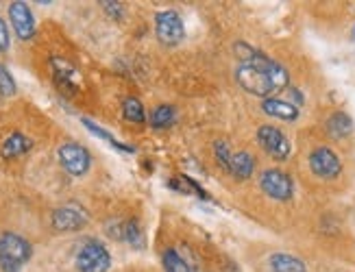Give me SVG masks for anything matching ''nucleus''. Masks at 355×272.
Listing matches in <instances>:
<instances>
[{
    "mask_svg": "<svg viewBox=\"0 0 355 272\" xmlns=\"http://www.w3.org/2000/svg\"><path fill=\"white\" fill-rule=\"evenodd\" d=\"M59 161L61 165L74 176H83L89 170V163L92 157L87 153V148H83L81 144H74V142H66L64 146H59Z\"/></svg>",
    "mask_w": 355,
    "mask_h": 272,
    "instance_id": "6",
    "label": "nucleus"
},
{
    "mask_svg": "<svg viewBox=\"0 0 355 272\" xmlns=\"http://www.w3.org/2000/svg\"><path fill=\"white\" fill-rule=\"evenodd\" d=\"M53 74H55V81L61 89H66L68 94H74L76 89H79V70L72 68L68 62H64V59H57L53 57Z\"/></svg>",
    "mask_w": 355,
    "mask_h": 272,
    "instance_id": "11",
    "label": "nucleus"
},
{
    "mask_svg": "<svg viewBox=\"0 0 355 272\" xmlns=\"http://www.w3.org/2000/svg\"><path fill=\"white\" fill-rule=\"evenodd\" d=\"M0 94L3 96L15 94V81L11 77V72L7 70V66H3V64H0Z\"/></svg>",
    "mask_w": 355,
    "mask_h": 272,
    "instance_id": "22",
    "label": "nucleus"
},
{
    "mask_svg": "<svg viewBox=\"0 0 355 272\" xmlns=\"http://www.w3.org/2000/svg\"><path fill=\"white\" fill-rule=\"evenodd\" d=\"M33 255V246L18 233H0V272H20Z\"/></svg>",
    "mask_w": 355,
    "mask_h": 272,
    "instance_id": "2",
    "label": "nucleus"
},
{
    "mask_svg": "<svg viewBox=\"0 0 355 272\" xmlns=\"http://www.w3.org/2000/svg\"><path fill=\"white\" fill-rule=\"evenodd\" d=\"M353 39H355V26H353Z\"/></svg>",
    "mask_w": 355,
    "mask_h": 272,
    "instance_id": "26",
    "label": "nucleus"
},
{
    "mask_svg": "<svg viewBox=\"0 0 355 272\" xmlns=\"http://www.w3.org/2000/svg\"><path fill=\"white\" fill-rule=\"evenodd\" d=\"M122 239L129 242L133 248H144V233L135 220L122 222Z\"/></svg>",
    "mask_w": 355,
    "mask_h": 272,
    "instance_id": "19",
    "label": "nucleus"
},
{
    "mask_svg": "<svg viewBox=\"0 0 355 272\" xmlns=\"http://www.w3.org/2000/svg\"><path fill=\"white\" fill-rule=\"evenodd\" d=\"M214 153H216V159L223 165V168L229 172V161H231V153H229V144L227 142H216L214 146Z\"/></svg>",
    "mask_w": 355,
    "mask_h": 272,
    "instance_id": "23",
    "label": "nucleus"
},
{
    "mask_svg": "<svg viewBox=\"0 0 355 272\" xmlns=\"http://www.w3.org/2000/svg\"><path fill=\"white\" fill-rule=\"evenodd\" d=\"M255 170V159L249 155V153H236L231 155V161H229V172L234 174L236 179H249Z\"/></svg>",
    "mask_w": 355,
    "mask_h": 272,
    "instance_id": "14",
    "label": "nucleus"
},
{
    "mask_svg": "<svg viewBox=\"0 0 355 272\" xmlns=\"http://www.w3.org/2000/svg\"><path fill=\"white\" fill-rule=\"evenodd\" d=\"M103 7H105V11L110 13L112 18H122V7H120V3H101Z\"/></svg>",
    "mask_w": 355,
    "mask_h": 272,
    "instance_id": "25",
    "label": "nucleus"
},
{
    "mask_svg": "<svg viewBox=\"0 0 355 272\" xmlns=\"http://www.w3.org/2000/svg\"><path fill=\"white\" fill-rule=\"evenodd\" d=\"M164 270L166 272H190V266L185 264V260L175 248H166L164 251Z\"/></svg>",
    "mask_w": 355,
    "mask_h": 272,
    "instance_id": "20",
    "label": "nucleus"
},
{
    "mask_svg": "<svg viewBox=\"0 0 355 272\" xmlns=\"http://www.w3.org/2000/svg\"><path fill=\"white\" fill-rule=\"evenodd\" d=\"M87 224V211L76 205H64L53 211V226L59 233L79 231Z\"/></svg>",
    "mask_w": 355,
    "mask_h": 272,
    "instance_id": "8",
    "label": "nucleus"
},
{
    "mask_svg": "<svg viewBox=\"0 0 355 272\" xmlns=\"http://www.w3.org/2000/svg\"><path fill=\"white\" fill-rule=\"evenodd\" d=\"M155 31H157L159 42L166 44V46H177V44H181V39L185 37L183 20H181L179 13L173 11V9L157 13V18H155Z\"/></svg>",
    "mask_w": 355,
    "mask_h": 272,
    "instance_id": "4",
    "label": "nucleus"
},
{
    "mask_svg": "<svg viewBox=\"0 0 355 272\" xmlns=\"http://www.w3.org/2000/svg\"><path fill=\"white\" fill-rule=\"evenodd\" d=\"M31 140L24 138L22 133H11L9 138L3 142V148H0V155H3V159H13V157H20L24 153H28L31 150Z\"/></svg>",
    "mask_w": 355,
    "mask_h": 272,
    "instance_id": "13",
    "label": "nucleus"
},
{
    "mask_svg": "<svg viewBox=\"0 0 355 272\" xmlns=\"http://www.w3.org/2000/svg\"><path fill=\"white\" fill-rule=\"evenodd\" d=\"M236 81L244 92L253 96H270L288 85V72L284 66L272 62L270 57L255 53L249 62H242L236 68Z\"/></svg>",
    "mask_w": 355,
    "mask_h": 272,
    "instance_id": "1",
    "label": "nucleus"
},
{
    "mask_svg": "<svg viewBox=\"0 0 355 272\" xmlns=\"http://www.w3.org/2000/svg\"><path fill=\"white\" fill-rule=\"evenodd\" d=\"M353 131V120L345 114V111H336L329 120H327V133L336 140H343L347 135H351Z\"/></svg>",
    "mask_w": 355,
    "mask_h": 272,
    "instance_id": "15",
    "label": "nucleus"
},
{
    "mask_svg": "<svg viewBox=\"0 0 355 272\" xmlns=\"http://www.w3.org/2000/svg\"><path fill=\"white\" fill-rule=\"evenodd\" d=\"M257 140H259L261 148H264L270 157L279 159V161H284V159L290 157V150H292L290 140H288L286 135H284L279 129H277V127H270V125L259 127V131H257Z\"/></svg>",
    "mask_w": 355,
    "mask_h": 272,
    "instance_id": "7",
    "label": "nucleus"
},
{
    "mask_svg": "<svg viewBox=\"0 0 355 272\" xmlns=\"http://www.w3.org/2000/svg\"><path fill=\"white\" fill-rule=\"evenodd\" d=\"M112 266V255L101 242H85L76 253V268L79 272H107Z\"/></svg>",
    "mask_w": 355,
    "mask_h": 272,
    "instance_id": "3",
    "label": "nucleus"
},
{
    "mask_svg": "<svg viewBox=\"0 0 355 272\" xmlns=\"http://www.w3.org/2000/svg\"><path fill=\"white\" fill-rule=\"evenodd\" d=\"M7 48H9V31H7L5 20L0 18V53H5Z\"/></svg>",
    "mask_w": 355,
    "mask_h": 272,
    "instance_id": "24",
    "label": "nucleus"
},
{
    "mask_svg": "<svg viewBox=\"0 0 355 272\" xmlns=\"http://www.w3.org/2000/svg\"><path fill=\"white\" fill-rule=\"evenodd\" d=\"M310 168L320 179H336L343 172V163L331 148L320 146L310 155Z\"/></svg>",
    "mask_w": 355,
    "mask_h": 272,
    "instance_id": "9",
    "label": "nucleus"
},
{
    "mask_svg": "<svg viewBox=\"0 0 355 272\" xmlns=\"http://www.w3.org/2000/svg\"><path fill=\"white\" fill-rule=\"evenodd\" d=\"M9 18H11V24L20 39L26 42L35 35V20H33V13H31L26 3H11Z\"/></svg>",
    "mask_w": 355,
    "mask_h": 272,
    "instance_id": "10",
    "label": "nucleus"
},
{
    "mask_svg": "<svg viewBox=\"0 0 355 272\" xmlns=\"http://www.w3.org/2000/svg\"><path fill=\"white\" fill-rule=\"evenodd\" d=\"M122 114H125V118L129 120V123H135V125L146 123V111L142 107V102L133 96L125 98V102H122Z\"/></svg>",
    "mask_w": 355,
    "mask_h": 272,
    "instance_id": "18",
    "label": "nucleus"
},
{
    "mask_svg": "<svg viewBox=\"0 0 355 272\" xmlns=\"http://www.w3.org/2000/svg\"><path fill=\"white\" fill-rule=\"evenodd\" d=\"M261 109H264V114H268L272 118H279V120H297L299 118V107H295L292 102L279 100V98H266L261 102Z\"/></svg>",
    "mask_w": 355,
    "mask_h": 272,
    "instance_id": "12",
    "label": "nucleus"
},
{
    "mask_svg": "<svg viewBox=\"0 0 355 272\" xmlns=\"http://www.w3.org/2000/svg\"><path fill=\"white\" fill-rule=\"evenodd\" d=\"M175 118L177 116L171 105H159V107H155L150 114V125L153 129H168L175 125Z\"/></svg>",
    "mask_w": 355,
    "mask_h": 272,
    "instance_id": "17",
    "label": "nucleus"
},
{
    "mask_svg": "<svg viewBox=\"0 0 355 272\" xmlns=\"http://www.w3.org/2000/svg\"><path fill=\"white\" fill-rule=\"evenodd\" d=\"M83 125L87 127V131H89V133H94V135H98V138L107 140V142H110V144H112L114 148H120V150H125V153H133V150H135L133 146H125V144H120L118 140H114L110 133H107V131H103V129H101L98 125H94V123H92V120H83Z\"/></svg>",
    "mask_w": 355,
    "mask_h": 272,
    "instance_id": "21",
    "label": "nucleus"
},
{
    "mask_svg": "<svg viewBox=\"0 0 355 272\" xmlns=\"http://www.w3.org/2000/svg\"><path fill=\"white\" fill-rule=\"evenodd\" d=\"M259 185H261V190H264V194L275 201H290L292 192H295V183H292L290 174L277 170V168L261 172Z\"/></svg>",
    "mask_w": 355,
    "mask_h": 272,
    "instance_id": "5",
    "label": "nucleus"
},
{
    "mask_svg": "<svg viewBox=\"0 0 355 272\" xmlns=\"http://www.w3.org/2000/svg\"><path fill=\"white\" fill-rule=\"evenodd\" d=\"M270 268L272 272H305V264L286 253H275L270 257Z\"/></svg>",
    "mask_w": 355,
    "mask_h": 272,
    "instance_id": "16",
    "label": "nucleus"
}]
</instances>
